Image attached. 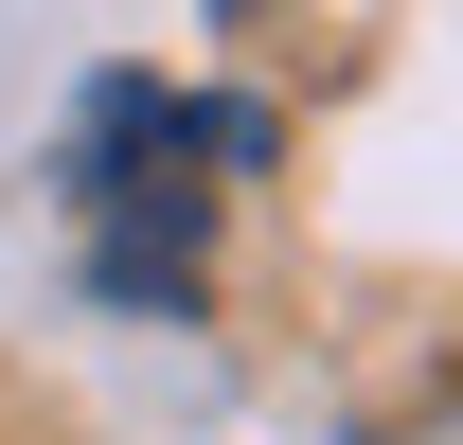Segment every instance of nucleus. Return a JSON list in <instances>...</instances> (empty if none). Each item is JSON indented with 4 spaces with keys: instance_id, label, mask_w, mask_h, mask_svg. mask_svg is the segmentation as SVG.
<instances>
[{
    "instance_id": "f257e3e1",
    "label": "nucleus",
    "mask_w": 463,
    "mask_h": 445,
    "mask_svg": "<svg viewBox=\"0 0 463 445\" xmlns=\"http://www.w3.org/2000/svg\"><path fill=\"white\" fill-rule=\"evenodd\" d=\"M232 178H268V108H232V90L108 71L71 108V232H90V285H108L125 321H196Z\"/></svg>"
}]
</instances>
